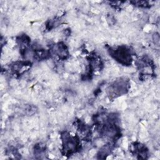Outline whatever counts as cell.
<instances>
[{
  "label": "cell",
  "mask_w": 160,
  "mask_h": 160,
  "mask_svg": "<svg viewBox=\"0 0 160 160\" xmlns=\"http://www.w3.org/2000/svg\"><path fill=\"white\" fill-rule=\"evenodd\" d=\"M131 2L135 4V6H138L141 8H148L151 6V3L148 1H135Z\"/></svg>",
  "instance_id": "8992f818"
},
{
  "label": "cell",
  "mask_w": 160,
  "mask_h": 160,
  "mask_svg": "<svg viewBox=\"0 0 160 160\" xmlns=\"http://www.w3.org/2000/svg\"><path fill=\"white\" fill-rule=\"evenodd\" d=\"M49 51L51 55H53L58 58L60 60L66 59L69 55L67 46L62 42H59L52 45L49 49Z\"/></svg>",
  "instance_id": "277c9868"
},
{
  "label": "cell",
  "mask_w": 160,
  "mask_h": 160,
  "mask_svg": "<svg viewBox=\"0 0 160 160\" xmlns=\"http://www.w3.org/2000/svg\"><path fill=\"white\" fill-rule=\"evenodd\" d=\"M132 148L131 150L132 153L135 156H139L138 158L145 159L146 156L148 155V149L145 146V145L140 142H134L132 145Z\"/></svg>",
  "instance_id": "5b68a950"
},
{
  "label": "cell",
  "mask_w": 160,
  "mask_h": 160,
  "mask_svg": "<svg viewBox=\"0 0 160 160\" xmlns=\"http://www.w3.org/2000/svg\"><path fill=\"white\" fill-rule=\"evenodd\" d=\"M62 142V152L64 156H71L81 149L80 138L78 135H72L68 131L61 134Z\"/></svg>",
  "instance_id": "6da1fadb"
},
{
  "label": "cell",
  "mask_w": 160,
  "mask_h": 160,
  "mask_svg": "<svg viewBox=\"0 0 160 160\" xmlns=\"http://www.w3.org/2000/svg\"><path fill=\"white\" fill-rule=\"evenodd\" d=\"M109 55L118 62L123 66H130L132 62V54L130 48L125 45H121L115 48L109 47Z\"/></svg>",
  "instance_id": "7a4b0ae2"
},
{
  "label": "cell",
  "mask_w": 160,
  "mask_h": 160,
  "mask_svg": "<svg viewBox=\"0 0 160 160\" xmlns=\"http://www.w3.org/2000/svg\"><path fill=\"white\" fill-rule=\"evenodd\" d=\"M129 83L128 79L120 78L113 81L107 88L109 98H116L126 94L129 90Z\"/></svg>",
  "instance_id": "3957f363"
}]
</instances>
